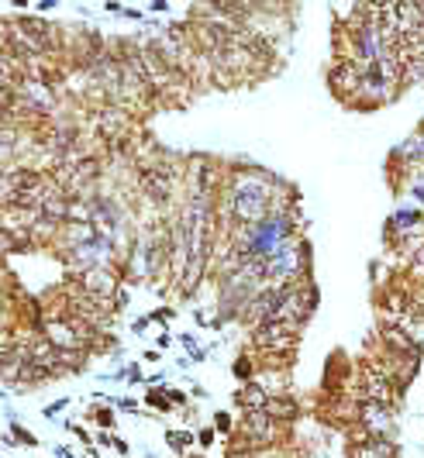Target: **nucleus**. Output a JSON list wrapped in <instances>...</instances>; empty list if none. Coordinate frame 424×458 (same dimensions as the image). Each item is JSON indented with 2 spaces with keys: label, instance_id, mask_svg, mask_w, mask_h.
<instances>
[{
  "label": "nucleus",
  "instance_id": "f257e3e1",
  "mask_svg": "<svg viewBox=\"0 0 424 458\" xmlns=\"http://www.w3.org/2000/svg\"><path fill=\"white\" fill-rule=\"evenodd\" d=\"M235 196V210H238V217L245 221V224H255V221H262V214H266V207H269V189L262 180H241V186L231 193Z\"/></svg>",
  "mask_w": 424,
  "mask_h": 458
},
{
  "label": "nucleus",
  "instance_id": "f03ea898",
  "mask_svg": "<svg viewBox=\"0 0 424 458\" xmlns=\"http://www.w3.org/2000/svg\"><path fill=\"white\" fill-rule=\"evenodd\" d=\"M255 341L269 352H290L297 345V331L294 324H283V321H266L259 331H255Z\"/></svg>",
  "mask_w": 424,
  "mask_h": 458
},
{
  "label": "nucleus",
  "instance_id": "0eeeda50",
  "mask_svg": "<svg viewBox=\"0 0 424 458\" xmlns=\"http://www.w3.org/2000/svg\"><path fill=\"white\" fill-rule=\"evenodd\" d=\"M266 414H269V417H283V421H287V417H294V414H297V403H294V400H273V396H269Z\"/></svg>",
  "mask_w": 424,
  "mask_h": 458
},
{
  "label": "nucleus",
  "instance_id": "6e6552de",
  "mask_svg": "<svg viewBox=\"0 0 424 458\" xmlns=\"http://www.w3.org/2000/svg\"><path fill=\"white\" fill-rule=\"evenodd\" d=\"M366 421L387 427V407H383V403H369V407H366Z\"/></svg>",
  "mask_w": 424,
  "mask_h": 458
},
{
  "label": "nucleus",
  "instance_id": "423d86ee",
  "mask_svg": "<svg viewBox=\"0 0 424 458\" xmlns=\"http://www.w3.org/2000/svg\"><path fill=\"white\" fill-rule=\"evenodd\" d=\"M352 458H393V448L387 445V441H362Z\"/></svg>",
  "mask_w": 424,
  "mask_h": 458
},
{
  "label": "nucleus",
  "instance_id": "20e7f679",
  "mask_svg": "<svg viewBox=\"0 0 424 458\" xmlns=\"http://www.w3.org/2000/svg\"><path fill=\"white\" fill-rule=\"evenodd\" d=\"M245 434H252L255 441H269V434H273V427H269V414H266V410L248 414V417H245Z\"/></svg>",
  "mask_w": 424,
  "mask_h": 458
},
{
  "label": "nucleus",
  "instance_id": "7ed1b4c3",
  "mask_svg": "<svg viewBox=\"0 0 424 458\" xmlns=\"http://www.w3.org/2000/svg\"><path fill=\"white\" fill-rule=\"evenodd\" d=\"M142 186H145V193H149V196L166 200V196H169V189H173V173H169L166 166H149V169L142 173Z\"/></svg>",
  "mask_w": 424,
  "mask_h": 458
},
{
  "label": "nucleus",
  "instance_id": "9d476101",
  "mask_svg": "<svg viewBox=\"0 0 424 458\" xmlns=\"http://www.w3.org/2000/svg\"><path fill=\"white\" fill-rule=\"evenodd\" d=\"M228 458H252V455H238V452H231V455H228Z\"/></svg>",
  "mask_w": 424,
  "mask_h": 458
},
{
  "label": "nucleus",
  "instance_id": "1a4fd4ad",
  "mask_svg": "<svg viewBox=\"0 0 424 458\" xmlns=\"http://www.w3.org/2000/svg\"><path fill=\"white\" fill-rule=\"evenodd\" d=\"M187 441H190L187 434H169V445H173V448H183Z\"/></svg>",
  "mask_w": 424,
  "mask_h": 458
},
{
  "label": "nucleus",
  "instance_id": "39448f33",
  "mask_svg": "<svg viewBox=\"0 0 424 458\" xmlns=\"http://www.w3.org/2000/svg\"><path fill=\"white\" fill-rule=\"evenodd\" d=\"M238 403H245L252 414H259V410H266L269 396H266V389H259V386H245V389L238 393Z\"/></svg>",
  "mask_w": 424,
  "mask_h": 458
}]
</instances>
